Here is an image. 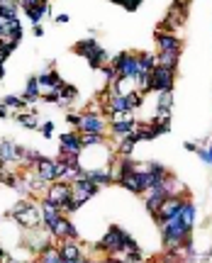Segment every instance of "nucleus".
I'll list each match as a JSON object with an SVG mask.
<instances>
[{"instance_id": "obj_1", "label": "nucleus", "mask_w": 212, "mask_h": 263, "mask_svg": "<svg viewBox=\"0 0 212 263\" xmlns=\"http://www.w3.org/2000/svg\"><path fill=\"white\" fill-rule=\"evenodd\" d=\"M95 249H100L102 253H108V256H117V253H132V251H139V246H137V241H134V239H132L122 227L113 224V227L105 232L102 241H100Z\"/></svg>"}, {"instance_id": "obj_2", "label": "nucleus", "mask_w": 212, "mask_h": 263, "mask_svg": "<svg viewBox=\"0 0 212 263\" xmlns=\"http://www.w3.org/2000/svg\"><path fill=\"white\" fill-rule=\"evenodd\" d=\"M173 85H176V69L154 66L151 76H149V93H164V90H173Z\"/></svg>"}, {"instance_id": "obj_3", "label": "nucleus", "mask_w": 212, "mask_h": 263, "mask_svg": "<svg viewBox=\"0 0 212 263\" xmlns=\"http://www.w3.org/2000/svg\"><path fill=\"white\" fill-rule=\"evenodd\" d=\"M44 200H49L51 205H57L59 209H64L66 202L73 200V188H71V183H66V180H54V183H49Z\"/></svg>"}, {"instance_id": "obj_4", "label": "nucleus", "mask_w": 212, "mask_h": 263, "mask_svg": "<svg viewBox=\"0 0 212 263\" xmlns=\"http://www.w3.org/2000/svg\"><path fill=\"white\" fill-rule=\"evenodd\" d=\"M108 120L95 110H85L81 115V125H78V134H105L108 132Z\"/></svg>"}, {"instance_id": "obj_5", "label": "nucleus", "mask_w": 212, "mask_h": 263, "mask_svg": "<svg viewBox=\"0 0 212 263\" xmlns=\"http://www.w3.org/2000/svg\"><path fill=\"white\" fill-rule=\"evenodd\" d=\"M25 246L32 249L34 253H44V251L49 249V246H54V236L49 229H39V227H34V229H27V239H25Z\"/></svg>"}, {"instance_id": "obj_6", "label": "nucleus", "mask_w": 212, "mask_h": 263, "mask_svg": "<svg viewBox=\"0 0 212 263\" xmlns=\"http://www.w3.org/2000/svg\"><path fill=\"white\" fill-rule=\"evenodd\" d=\"M71 188H73V202L81 207L83 202H88L90 197H95L100 190V185H95L90 178H85V176H81V178L71 180Z\"/></svg>"}, {"instance_id": "obj_7", "label": "nucleus", "mask_w": 212, "mask_h": 263, "mask_svg": "<svg viewBox=\"0 0 212 263\" xmlns=\"http://www.w3.org/2000/svg\"><path fill=\"white\" fill-rule=\"evenodd\" d=\"M25 153L27 149L15 144L10 139H0V161L3 164H25Z\"/></svg>"}, {"instance_id": "obj_8", "label": "nucleus", "mask_w": 212, "mask_h": 263, "mask_svg": "<svg viewBox=\"0 0 212 263\" xmlns=\"http://www.w3.org/2000/svg\"><path fill=\"white\" fill-rule=\"evenodd\" d=\"M154 42L158 46V51H171V54H181L183 49V39L176 32H156Z\"/></svg>"}, {"instance_id": "obj_9", "label": "nucleus", "mask_w": 212, "mask_h": 263, "mask_svg": "<svg viewBox=\"0 0 212 263\" xmlns=\"http://www.w3.org/2000/svg\"><path fill=\"white\" fill-rule=\"evenodd\" d=\"M188 197V193L185 195H173V197H169L161 207H158V212H156V224L164 220H169V217H176V215H181V207H183V200Z\"/></svg>"}, {"instance_id": "obj_10", "label": "nucleus", "mask_w": 212, "mask_h": 263, "mask_svg": "<svg viewBox=\"0 0 212 263\" xmlns=\"http://www.w3.org/2000/svg\"><path fill=\"white\" fill-rule=\"evenodd\" d=\"M81 151H83V144H81V134L78 132H64L59 137V156L81 153Z\"/></svg>"}, {"instance_id": "obj_11", "label": "nucleus", "mask_w": 212, "mask_h": 263, "mask_svg": "<svg viewBox=\"0 0 212 263\" xmlns=\"http://www.w3.org/2000/svg\"><path fill=\"white\" fill-rule=\"evenodd\" d=\"M134 129H137V120H134V117H117V120L110 122V132H113V137L117 139V141L129 137Z\"/></svg>"}, {"instance_id": "obj_12", "label": "nucleus", "mask_w": 212, "mask_h": 263, "mask_svg": "<svg viewBox=\"0 0 212 263\" xmlns=\"http://www.w3.org/2000/svg\"><path fill=\"white\" fill-rule=\"evenodd\" d=\"M39 207H42V227L51 232V229L57 227V222L61 220V215H64V212H61L57 205H51L49 200H42V202H39Z\"/></svg>"}, {"instance_id": "obj_13", "label": "nucleus", "mask_w": 212, "mask_h": 263, "mask_svg": "<svg viewBox=\"0 0 212 263\" xmlns=\"http://www.w3.org/2000/svg\"><path fill=\"white\" fill-rule=\"evenodd\" d=\"M85 178H90L95 185H110L115 183V173H113V166H105V168H88L85 171Z\"/></svg>"}, {"instance_id": "obj_14", "label": "nucleus", "mask_w": 212, "mask_h": 263, "mask_svg": "<svg viewBox=\"0 0 212 263\" xmlns=\"http://www.w3.org/2000/svg\"><path fill=\"white\" fill-rule=\"evenodd\" d=\"M39 78V88H44V90H59L61 85H64V78H61V73L54 69L44 71V73H39L37 76Z\"/></svg>"}, {"instance_id": "obj_15", "label": "nucleus", "mask_w": 212, "mask_h": 263, "mask_svg": "<svg viewBox=\"0 0 212 263\" xmlns=\"http://www.w3.org/2000/svg\"><path fill=\"white\" fill-rule=\"evenodd\" d=\"M22 10H25V15L29 17V22H32V25H42V20L51 13V5H49V0H46V3L29 5V8H22Z\"/></svg>"}, {"instance_id": "obj_16", "label": "nucleus", "mask_w": 212, "mask_h": 263, "mask_svg": "<svg viewBox=\"0 0 212 263\" xmlns=\"http://www.w3.org/2000/svg\"><path fill=\"white\" fill-rule=\"evenodd\" d=\"M181 220L188 229H193L195 227V220H198V207H195V202L190 200V195L183 200V207H181Z\"/></svg>"}, {"instance_id": "obj_17", "label": "nucleus", "mask_w": 212, "mask_h": 263, "mask_svg": "<svg viewBox=\"0 0 212 263\" xmlns=\"http://www.w3.org/2000/svg\"><path fill=\"white\" fill-rule=\"evenodd\" d=\"M171 110H173V90L158 93V100H156V117H171Z\"/></svg>"}, {"instance_id": "obj_18", "label": "nucleus", "mask_w": 212, "mask_h": 263, "mask_svg": "<svg viewBox=\"0 0 212 263\" xmlns=\"http://www.w3.org/2000/svg\"><path fill=\"white\" fill-rule=\"evenodd\" d=\"M105 64H110V56H108V51H105V49L98 44V46L88 54V66H90L93 71H100Z\"/></svg>"}, {"instance_id": "obj_19", "label": "nucleus", "mask_w": 212, "mask_h": 263, "mask_svg": "<svg viewBox=\"0 0 212 263\" xmlns=\"http://www.w3.org/2000/svg\"><path fill=\"white\" fill-rule=\"evenodd\" d=\"M22 97L27 100V105L32 102H39L42 100V93H39V78L37 76H29L27 78V85H25V93H22Z\"/></svg>"}, {"instance_id": "obj_20", "label": "nucleus", "mask_w": 212, "mask_h": 263, "mask_svg": "<svg viewBox=\"0 0 212 263\" xmlns=\"http://www.w3.org/2000/svg\"><path fill=\"white\" fill-rule=\"evenodd\" d=\"M59 253H61V258H64V261H73V258L83 256V249L78 246V241H61Z\"/></svg>"}, {"instance_id": "obj_21", "label": "nucleus", "mask_w": 212, "mask_h": 263, "mask_svg": "<svg viewBox=\"0 0 212 263\" xmlns=\"http://www.w3.org/2000/svg\"><path fill=\"white\" fill-rule=\"evenodd\" d=\"M181 54H171V51H158L156 54V66H166V69H178Z\"/></svg>"}, {"instance_id": "obj_22", "label": "nucleus", "mask_w": 212, "mask_h": 263, "mask_svg": "<svg viewBox=\"0 0 212 263\" xmlns=\"http://www.w3.org/2000/svg\"><path fill=\"white\" fill-rule=\"evenodd\" d=\"M0 20H17V0H0Z\"/></svg>"}, {"instance_id": "obj_23", "label": "nucleus", "mask_w": 212, "mask_h": 263, "mask_svg": "<svg viewBox=\"0 0 212 263\" xmlns=\"http://www.w3.org/2000/svg\"><path fill=\"white\" fill-rule=\"evenodd\" d=\"M95 46H98V39H95V37H88V39H81V42L73 44V51L78 56H83V59H88V54H90Z\"/></svg>"}, {"instance_id": "obj_24", "label": "nucleus", "mask_w": 212, "mask_h": 263, "mask_svg": "<svg viewBox=\"0 0 212 263\" xmlns=\"http://www.w3.org/2000/svg\"><path fill=\"white\" fill-rule=\"evenodd\" d=\"M0 102H3L8 110H17V112L22 110V108H27V100H25L22 95H5Z\"/></svg>"}, {"instance_id": "obj_25", "label": "nucleus", "mask_w": 212, "mask_h": 263, "mask_svg": "<svg viewBox=\"0 0 212 263\" xmlns=\"http://www.w3.org/2000/svg\"><path fill=\"white\" fill-rule=\"evenodd\" d=\"M15 120H17L20 125L29 127V129H37V127H39V122H37V112H34V110H32V112H17V115H15Z\"/></svg>"}, {"instance_id": "obj_26", "label": "nucleus", "mask_w": 212, "mask_h": 263, "mask_svg": "<svg viewBox=\"0 0 212 263\" xmlns=\"http://www.w3.org/2000/svg\"><path fill=\"white\" fill-rule=\"evenodd\" d=\"M195 156H198L200 161H202V164H205V166H210L212 168V141H207V144H205V146H195Z\"/></svg>"}, {"instance_id": "obj_27", "label": "nucleus", "mask_w": 212, "mask_h": 263, "mask_svg": "<svg viewBox=\"0 0 212 263\" xmlns=\"http://www.w3.org/2000/svg\"><path fill=\"white\" fill-rule=\"evenodd\" d=\"M59 95H61V105H69L71 100H76V97H78V88H76V85L64 83L61 88H59Z\"/></svg>"}, {"instance_id": "obj_28", "label": "nucleus", "mask_w": 212, "mask_h": 263, "mask_svg": "<svg viewBox=\"0 0 212 263\" xmlns=\"http://www.w3.org/2000/svg\"><path fill=\"white\" fill-rule=\"evenodd\" d=\"M39 263H64L61 253H59V246H49L44 253H39Z\"/></svg>"}, {"instance_id": "obj_29", "label": "nucleus", "mask_w": 212, "mask_h": 263, "mask_svg": "<svg viewBox=\"0 0 212 263\" xmlns=\"http://www.w3.org/2000/svg\"><path fill=\"white\" fill-rule=\"evenodd\" d=\"M134 139L132 137H125L120 139V144H117V156H132V151H134Z\"/></svg>"}, {"instance_id": "obj_30", "label": "nucleus", "mask_w": 212, "mask_h": 263, "mask_svg": "<svg viewBox=\"0 0 212 263\" xmlns=\"http://www.w3.org/2000/svg\"><path fill=\"white\" fill-rule=\"evenodd\" d=\"M105 141V134H81V144H83V149L88 146H98Z\"/></svg>"}, {"instance_id": "obj_31", "label": "nucleus", "mask_w": 212, "mask_h": 263, "mask_svg": "<svg viewBox=\"0 0 212 263\" xmlns=\"http://www.w3.org/2000/svg\"><path fill=\"white\" fill-rule=\"evenodd\" d=\"M42 159V153L39 151H34V149H27V153H25V166H32L34 168V164Z\"/></svg>"}, {"instance_id": "obj_32", "label": "nucleus", "mask_w": 212, "mask_h": 263, "mask_svg": "<svg viewBox=\"0 0 212 263\" xmlns=\"http://www.w3.org/2000/svg\"><path fill=\"white\" fill-rule=\"evenodd\" d=\"M158 263H183V261L178 258V253H176V251H166V253L158 258Z\"/></svg>"}, {"instance_id": "obj_33", "label": "nucleus", "mask_w": 212, "mask_h": 263, "mask_svg": "<svg viewBox=\"0 0 212 263\" xmlns=\"http://www.w3.org/2000/svg\"><path fill=\"white\" fill-rule=\"evenodd\" d=\"M39 132H42L44 139H51L54 137V122H44V125L39 127Z\"/></svg>"}, {"instance_id": "obj_34", "label": "nucleus", "mask_w": 212, "mask_h": 263, "mask_svg": "<svg viewBox=\"0 0 212 263\" xmlns=\"http://www.w3.org/2000/svg\"><path fill=\"white\" fill-rule=\"evenodd\" d=\"M66 122H69L71 127H76V129H78V125H81V115H76V112H69V115H66Z\"/></svg>"}, {"instance_id": "obj_35", "label": "nucleus", "mask_w": 212, "mask_h": 263, "mask_svg": "<svg viewBox=\"0 0 212 263\" xmlns=\"http://www.w3.org/2000/svg\"><path fill=\"white\" fill-rule=\"evenodd\" d=\"M39 3H46V0H17L20 8H29V5H39Z\"/></svg>"}, {"instance_id": "obj_36", "label": "nucleus", "mask_w": 212, "mask_h": 263, "mask_svg": "<svg viewBox=\"0 0 212 263\" xmlns=\"http://www.w3.org/2000/svg\"><path fill=\"white\" fill-rule=\"evenodd\" d=\"M141 3H144V0H127V3H125V8H127V10H137Z\"/></svg>"}, {"instance_id": "obj_37", "label": "nucleus", "mask_w": 212, "mask_h": 263, "mask_svg": "<svg viewBox=\"0 0 212 263\" xmlns=\"http://www.w3.org/2000/svg\"><path fill=\"white\" fill-rule=\"evenodd\" d=\"M64 263H90V258H85V253H83V256L73 258V261H64Z\"/></svg>"}, {"instance_id": "obj_38", "label": "nucleus", "mask_w": 212, "mask_h": 263, "mask_svg": "<svg viewBox=\"0 0 212 263\" xmlns=\"http://www.w3.org/2000/svg\"><path fill=\"white\" fill-rule=\"evenodd\" d=\"M8 115H10V110H8V108H5V105H3V102H0V120H5V117H8Z\"/></svg>"}, {"instance_id": "obj_39", "label": "nucleus", "mask_w": 212, "mask_h": 263, "mask_svg": "<svg viewBox=\"0 0 212 263\" xmlns=\"http://www.w3.org/2000/svg\"><path fill=\"white\" fill-rule=\"evenodd\" d=\"M34 37H44V27H42V25H34Z\"/></svg>"}, {"instance_id": "obj_40", "label": "nucleus", "mask_w": 212, "mask_h": 263, "mask_svg": "<svg viewBox=\"0 0 212 263\" xmlns=\"http://www.w3.org/2000/svg\"><path fill=\"white\" fill-rule=\"evenodd\" d=\"M57 22H69V15H57Z\"/></svg>"}, {"instance_id": "obj_41", "label": "nucleus", "mask_w": 212, "mask_h": 263, "mask_svg": "<svg viewBox=\"0 0 212 263\" xmlns=\"http://www.w3.org/2000/svg\"><path fill=\"white\" fill-rule=\"evenodd\" d=\"M3 263H25V261H15V258H10V256H5V258H3Z\"/></svg>"}, {"instance_id": "obj_42", "label": "nucleus", "mask_w": 212, "mask_h": 263, "mask_svg": "<svg viewBox=\"0 0 212 263\" xmlns=\"http://www.w3.org/2000/svg\"><path fill=\"white\" fill-rule=\"evenodd\" d=\"M3 78H5V66L0 64V81H3Z\"/></svg>"}, {"instance_id": "obj_43", "label": "nucleus", "mask_w": 212, "mask_h": 263, "mask_svg": "<svg viewBox=\"0 0 212 263\" xmlns=\"http://www.w3.org/2000/svg\"><path fill=\"white\" fill-rule=\"evenodd\" d=\"M5 256H8V253H5V249L0 246V263H3V258H5Z\"/></svg>"}, {"instance_id": "obj_44", "label": "nucleus", "mask_w": 212, "mask_h": 263, "mask_svg": "<svg viewBox=\"0 0 212 263\" xmlns=\"http://www.w3.org/2000/svg\"><path fill=\"white\" fill-rule=\"evenodd\" d=\"M110 3H122V5H125V3H127V0H110Z\"/></svg>"}, {"instance_id": "obj_45", "label": "nucleus", "mask_w": 212, "mask_h": 263, "mask_svg": "<svg viewBox=\"0 0 212 263\" xmlns=\"http://www.w3.org/2000/svg\"><path fill=\"white\" fill-rule=\"evenodd\" d=\"M90 263H108V261H90Z\"/></svg>"}]
</instances>
